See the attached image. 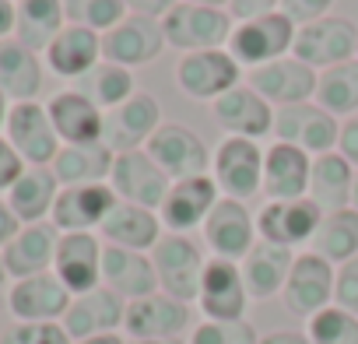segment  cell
<instances>
[{
	"label": "cell",
	"mask_w": 358,
	"mask_h": 344,
	"mask_svg": "<svg viewBox=\"0 0 358 344\" xmlns=\"http://www.w3.org/2000/svg\"><path fill=\"white\" fill-rule=\"evenodd\" d=\"M236 18L229 15V8H208V4H179L162 18V32H165V46L179 50V53H201V50H229Z\"/></svg>",
	"instance_id": "6da1fadb"
},
{
	"label": "cell",
	"mask_w": 358,
	"mask_h": 344,
	"mask_svg": "<svg viewBox=\"0 0 358 344\" xmlns=\"http://www.w3.org/2000/svg\"><path fill=\"white\" fill-rule=\"evenodd\" d=\"M211 180L218 183L222 197L253 201L264 194V148L250 137H222L211 151Z\"/></svg>",
	"instance_id": "7a4b0ae2"
},
{
	"label": "cell",
	"mask_w": 358,
	"mask_h": 344,
	"mask_svg": "<svg viewBox=\"0 0 358 344\" xmlns=\"http://www.w3.org/2000/svg\"><path fill=\"white\" fill-rule=\"evenodd\" d=\"M151 264H155V274H158V292L187 302V306L197 302L208 257L190 236L165 232L151 250Z\"/></svg>",
	"instance_id": "3957f363"
},
{
	"label": "cell",
	"mask_w": 358,
	"mask_h": 344,
	"mask_svg": "<svg viewBox=\"0 0 358 344\" xmlns=\"http://www.w3.org/2000/svg\"><path fill=\"white\" fill-rule=\"evenodd\" d=\"M144 151L158 162V169L172 183L176 180H194V176H211V151H208L204 137L179 120H165L151 134Z\"/></svg>",
	"instance_id": "277c9868"
},
{
	"label": "cell",
	"mask_w": 358,
	"mask_h": 344,
	"mask_svg": "<svg viewBox=\"0 0 358 344\" xmlns=\"http://www.w3.org/2000/svg\"><path fill=\"white\" fill-rule=\"evenodd\" d=\"M295 32L299 29L281 11L260 15V18H250V22H236L232 39H229V53L236 57V64L243 71H253V67H264V64L288 57L292 46H295Z\"/></svg>",
	"instance_id": "5b68a950"
},
{
	"label": "cell",
	"mask_w": 358,
	"mask_h": 344,
	"mask_svg": "<svg viewBox=\"0 0 358 344\" xmlns=\"http://www.w3.org/2000/svg\"><path fill=\"white\" fill-rule=\"evenodd\" d=\"M292 57L309 64L313 71H330L337 64L358 60V25L341 15H327L320 22H309L295 32Z\"/></svg>",
	"instance_id": "8992f818"
},
{
	"label": "cell",
	"mask_w": 358,
	"mask_h": 344,
	"mask_svg": "<svg viewBox=\"0 0 358 344\" xmlns=\"http://www.w3.org/2000/svg\"><path fill=\"white\" fill-rule=\"evenodd\" d=\"M243 85V67L229 50H201V53H183L176 64V88L187 99L197 102H215L225 92Z\"/></svg>",
	"instance_id": "52a82bcc"
},
{
	"label": "cell",
	"mask_w": 358,
	"mask_h": 344,
	"mask_svg": "<svg viewBox=\"0 0 358 344\" xmlns=\"http://www.w3.org/2000/svg\"><path fill=\"white\" fill-rule=\"evenodd\" d=\"M274 137L281 144H292L306 155H327L337 151L341 137V120L330 116L320 102H295L274 109Z\"/></svg>",
	"instance_id": "ba28073f"
},
{
	"label": "cell",
	"mask_w": 358,
	"mask_h": 344,
	"mask_svg": "<svg viewBox=\"0 0 358 344\" xmlns=\"http://www.w3.org/2000/svg\"><path fill=\"white\" fill-rule=\"evenodd\" d=\"M162 106L151 92L137 88L123 106L109 109L106 120H102V144L113 151V155H127V151H141L151 134L162 127Z\"/></svg>",
	"instance_id": "9c48e42d"
},
{
	"label": "cell",
	"mask_w": 358,
	"mask_h": 344,
	"mask_svg": "<svg viewBox=\"0 0 358 344\" xmlns=\"http://www.w3.org/2000/svg\"><path fill=\"white\" fill-rule=\"evenodd\" d=\"M334 264L316 257L313 250L306 253H295V264L288 271V281H285V292H281V302L292 316H302V320H313L316 313H323L327 306H334Z\"/></svg>",
	"instance_id": "30bf717a"
},
{
	"label": "cell",
	"mask_w": 358,
	"mask_h": 344,
	"mask_svg": "<svg viewBox=\"0 0 358 344\" xmlns=\"http://www.w3.org/2000/svg\"><path fill=\"white\" fill-rule=\"evenodd\" d=\"M201 232H204V246L211 250V257L236 260V264H243L246 253L260 243V236H257V215L243 201H232V197H222L215 204V211L208 215V222H204Z\"/></svg>",
	"instance_id": "8fae6325"
},
{
	"label": "cell",
	"mask_w": 358,
	"mask_h": 344,
	"mask_svg": "<svg viewBox=\"0 0 358 344\" xmlns=\"http://www.w3.org/2000/svg\"><path fill=\"white\" fill-rule=\"evenodd\" d=\"M222 201V190L211 176H194V180H176L158 208L162 229L176 236H190L194 229H204L208 215Z\"/></svg>",
	"instance_id": "7c38bea8"
},
{
	"label": "cell",
	"mask_w": 358,
	"mask_h": 344,
	"mask_svg": "<svg viewBox=\"0 0 358 344\" xmlns=\"http://www.w3.org/2000/svg\"><path fill=\"white\" fill-rule=\"evenodd\" d=\"M109 187L120 201L127 204H141L148 211H158L172 180L158 169V162L141 148V151H127V155H116L113 162V176H109Z\"/></svg>",
	"instance_id": "4fadbf2b"
},
{
	"label": "cell",
	"mask_w": 358,
	"mask_h": 344,
	"mask_svg": "<svg viewBox=\"0 0 358 344\" xmlns=\"http://www.w3.org/2000/svg\"><path fill=\"white\" fill-rule=\"evenodd\" d=\"M316 81H320V71H313L309 64L295 60L292 53L274 60V64H264V67H253L246 85L267 99L274 109L281 106H295V102H313L316 99Z\"/></svg>",
	"instance_id": "5bb4252c"
},
{
	"label": "cell",
	"mask_w": 358,
	"mask_h": 344,
	"mask_svg": "<svg viewBox=\"0 0 358 344\" xmlns=\"http://www.w3.org/2000/svg\"><path fill=\"white\" fill-rule=\"evenodd\" d=\"M4 137L25 158V165H53V158L64 148L43 102H15L8 113Z\"/></svg>",
	"instance_id": "9a60e30c"
},
{
	"label": "cell",
	"mask_w": 358,
	"mask_h": 344,
	"mask_svg": "<svg viewBox=\"0 0 358 344\" xmlns=\"http://www.w3.org/2000/svg\"><path fill=\"white\" fill-rule=\"evenodd\" d=\"M320 218H323V211L309 197H299V201H267L257 211V236L264 243L295 250V246L313 243V236L320 229Z\"/></svg>",
	"instance_id": "2e32d148"
},
{
	"label": "cell",
	"mask_w": 358,
	"mask_h": 344,
	"mask_svg": "<svg viewBox=\"0 0 358 344\" xmlns=\"http://www.w3.org/2000/svg\"><path fill=\"white\" fill-rule=\"evenodd\" d=\"M197 306H201L204 320H246L250 292L243 281V267L236 260L208 257Z\"/></svg>",
	"instance_id": "e0dca14e"
},
{
	"label": "cell",
	"mask_w": 358,
	"mask_h": 344,
	"mask_svg": "<svg viewBox=\"0 0 358 344\" xmlns=\"http://www.w3.org/2000/svg\"><path fill=\"white\" fill-rule=\"evenodd\" d=\"M211 120L218 123V130L225 137L264 141L267 134H274V106L267 99H260L250 85H236L232 92L215 99L211 102Z\"/></svg>",
	"instance_id": "ac0fdd59"
},
{
	"label": "cell",
	"mask_w": 358,
	"mask_h": 344,
	"mask_svg": "<svg viewBox=\"0 0 358 344\" xmlns=\"http://www.w3.org/2000/svg\"><path fill=\"white\" fill-rule=\"evenodd\" d=\"M102 253L106 243L95 232H60L53 274L67 285L71 295H85L102 285Z\"/></svg>",
	"instance_id": "d6986e66"
},
{
	"label": "cell",
	"mask_w": 358,
	"mask_h": 344,
	"mask_svg": "<svg viewBox=\"0 0 358 344\" xmlns=\"http://www.w3.org/2000/svg\"><path fill=\"white\" fill-rule=\"evenodd\" d=\"M162 50H165L162 22L158 18H144V15H127L116 29H109L102 36V60L120 64L127 71L151 64Z\"/></svg>",
	"instance_id": "ffe728a7"
},
{
	"label": "cell",
	"mask_w": 358,
	"mask_h": 344,
	"mask_svg": "<svg viewBox=\"0 0 358 344\" xmlns=\"http://www.w3.org/2000/svg\"><path fill=\"white\" fill-rule=\"evenodd\" d=\"M71 299L74 295L67 292V285L53 271H46V274L15 281L8 292V309L18 323H60Z\"/></svg>",
	"instance_id": "44dd1931"
},
{
	"label": "cell",
	"mask_w": 358,
	"mask_h": 344,
	"mask_svg": "<svg viewBox=\"0 0 358 344\" xmlns=\"http://www.w3.org/2000/svg\"><path fill=\"white\" fill-rule=\"evenodd\" d=\"M190 327V306L179 302L165 292L144 295L127 302L123 330L130 341H162V337H179Z\"/></svg>",
	"instance_id": "7402d4cb"
},
{
	"label": "cell",
	"mask_w": 358,
	"mask_h": 344,
	"mask_svg": "<svg viewBox=\"0 0 358 344\" xmlns=\"http://www.w3.org/2000/svg\"><path fill=\"white\" fill-rule=\"evenodd\" d=\"M123 316H127V302L106 285H99L85 295H74L60 323L71 334V341H85L99 334H120Z\"/></svg>",
	"instance_id": "603a6c76"
},
{
	"label": "cell",
	"mask_w": 358,
	"mask_h": 344,
	"mask_svg": "<svg viewBox=\"0 0 358 344\" xmlns=\"http://www.w3.org/2000/svg\"><path fill=\"white\" fill-rule=\"evenodd\" d=\"M116 194L109 183H92V187H60V197L53 204L50 222L60 232H95L102 229L106 215L116 208Z\"/></svg>",
	"instance_id": "cb8c5ba5"
},
{
	"label": "cell",
	"mask_w": 358,
	"mask_h": 344,
	"mask_svg": "<svg viewBox=\"0 0 358 344\" xmlns=\"http://www.w3.org/2000/svg\"><path fill=\"white\" fill-rule=\"evenodd\" d=\"M313 155L274 141L264 148V197L267 201H299L309 197Z\"/></svg>",
	"instance_id": "d4e9b609"
},
{
	"label": "cell",
	"mask_w": 358,
	"mask_h": 344,
	"mask_svg": "<svg viewBox=\"0 0 358 344\" xmlns=\"http://www.w3.org/2000/svg\"><path fill=\"white\" fill-rule=\"evenodd\" d=\"M57 243H60V229L53 222H39V225H22L18 236L0 250L8 267V278L22 281V278H36L53 271V257H57Z\"/></svg>",
	"instance_id": "484cf974"
},
{
	"label": "cell",
	"mask_w": 358,
	"mask_h": 344,
	"mask_svg": "<svg viewBox=\"0 0 358 344\" xmlns=\"http://www.w3.org/2000/svg\"><path fill=\"white\" fill-rule=\"evenodd\" d=\"M46 113L53 120V130H57L60 144H95V141H102L106 113L92 99H85L81 92H74V88L57 92L46 102Z\"/></svg>",
	"instance_id": "4316f807"
},
{
	"label": "cell",
	"mask_w": 358,
	"mask_h": 344,
	"mask_svg": "<svg viewBox=\"0 0 358 344\" xmlns=\"http://www.w3.org/2000/svg\"><path fill=\"white\" fill-rule=\"evenodd\" d=\"M102 285L109 292H116L123 302L155 295L158 292V274H155L151 253L106 246V253H102Z\"/></svg>",
	"instance_id": "83f0119b"
},
{
	"label": "cell",
	"mask_w": 358,
	"mask_h": 344,
	"mask_svg": "<svg viewBox=\"0 0 358 344\" xmlns=\"http://www.w3.org/2000/svg\"><path fill=\"white\" fill-rule=\"evenodd\" d=\"M99 236L106 239V246L151 253L155 243H158L165 232H162V218H158V211H148V208H141V204L116 201V208L106 215Z\"/></svg>",
	"instance_id": "f1b7e54d"
},
{
	"label": "cell",
	"mask_w": 358,
	"mask_h": 344,
	"mask_svg": "<svg viewBox=\"0 0 358 344\" xmlns=\"http://www.w3.org/2000/svg\"><path fill=\"white\" fill-rule=\"evenodd\" d=\"M43 64H46L57 78L78 81V78H85L95 64H102V36L92 32V29H81V25H67V29L50 43V50L43 53Z\"/></svg>",
	"instance_id": "f546056e"
},
{
	"label": "cell",
	"mask_w": 358,
	"mask_h": 344,
	"mask_svg": "<svg viewBox=\"0 0 358 344\" xmlns=\"http://www.w3.org/2000/svg\"><path fill=\"white\" fill-rule=\"evenodd\" d=\"M57 197H60V180L53 176L50 165H29V169L22 172V180L4 194L8 208L15 211V218H18L22 225L50 222Z\"/></svg>",
	"instance_id": "4dcf8cb0"
},
{
	"label": "cell",
	"mask_w": 358,
	"mask_h": 344,
	"mask_svg": "<svg viewBox=\"0 0 358 344\" xmlns=\"http://www.w3.org/2000/svg\"><path fill=\"white\" fill-rule=\"evenodd\" d=\"M292 264H295V250H285V246H274V243H264V239H260V243L246 253V260L239 264L250 299H253V302H267V299L281 295Z\"/></svg>",
	"instance_id": "1f68e13d"
},
{
	"label": "cell",
	"mask_w": 358,
	"mask_h": 344,
	"mask_svg": "<svg viewBox=\"0 0 358 344\" xmlns=\"http://www.w3.org/2000/svg\"><path fill=\"white\" fill-rule=\"evenodd\" d=\"M355 176L358 169L341 155V151H327L313 158V176H309V201L330 215L341 208H351V190H355Z\"/></svg>",
	"instance_id": "d6a6232c"
},
{
	"label": "cell",
	"mask_w": 358,
	"mask_h": 344,
	"mask_svg": "<svg viewBox=\"0 0 358 344\" xmlns=\"http://www.w3.org/2000/svg\"><path fill=\"white\" fill-rule=\"evenodd\" d=\"M46 64L36 50L22 46L15 36L0 43V88L11 102H36L46 81Z\"/></svg>",
	"instance_id": "836d02e7"
},
{
	"label": "cell",
	"mask_w": 358,
	"mask_h": 344,
	"mask_svg": "<svg viewBox=\"0 0 358 344\" xmlns=\"http://www.w3.org/2000/svg\"><path fill=\"white\" fill-rule=\"evenodd\" d=\"M116 155L95 141V144H64L60 155L53 158V176L60 187H92V183H109Z\"/></svg>",
	"instance_id": "e575fe53"
},
{
	"label": "cell",
	"mask_w": 358,
	"mask_h": 344,
	"mask_svg": "<svg viewBox=\"0 0 358 344\" xmlns=\"http://www.w3.org/2000/svg\"><path fill=\"white\" fill-rule=\"evenodd\" d=\"M64 29H67L64 0H18L15 4V39L22 46L46 53Z\"/></svg>",
	"instance_id": "d590c367"
},
{
	"label": "cell",
	"mask_w": 358,
	"mask_h": 344,
	"mask_svg": "<svg viewBox=\"0 0 358 344\" xmlns=\"http://www.w3.org/2000/svg\"><path fill=\"white\" fill-rule=\"evenodd\" d=\"M309 250L316 257L330 260L334 267H341L344 260L358 257V211L355 208H341V211L323 215Z\"/></svg>",
	"instance_id": "8d00e7d4"
},
{
	"label": "cell",
	"mask_w": 358,
	"mask_h": 344,
	"mask_svg": "<svg viewBox=\"0 0 358 344\" xmlns=\"http://www.w3.org/2000/svg\"><path fill=\"white\" fill-rule=\"evenodd\" d=\"M71 88H74V92H81L85 99H92L102 113H109V109L123 106V102L137 92V81H134V71H127V67H120V64L102 60V64H95L85 78H78Z\"/></svg>",
	"instance_id": "74e56055"
},
{
	"label": "cell",
	"mask_w": 358,
	"mask_h": 344,
	"mask_svg": "<svg viewBox=\"0 0 358 344\" xmlns=\"http://www.w3.org/2000/svg\"><path fill=\"white\" fill-rule=\"evenodd\" d=\"M313 102H320L337 120L358 116V60H348V64H337L330 71H320Z\"/></svg>",
	"instance_id": "f35d334b"
},
{
	"label": "cell",
	"mask_w": 358,
	"mask_h": 344,
	"mask_svg": "<svg viewBox=\"0 0 358 344\" xmlns=\"http://www.w3.org/2000/svg\"><path fill=\"white\" fill-rule=\"evenodd\" d=\"M64 15H67V25H81V29L106 36L130 11H127L123 0H64Z\"/></svg>",
	"instance_id": "ab89813d"
},
{
	"label": "cell",
	"mask_w": 358,
	"mask_h": 344,
	"mask_svg": "<svg viewBox=\"0 0 358 344\" xmlns=\"http://www.w3.org/2000/svg\"><path fill=\"white\" fill-rule=\"evenodd\" d=\"M306 334L313 344H358V316L341 306H327L306 320Z\"/></svg>",
	"instance_id": "60d3db41"
},
{
	"label": "cell",
	"mask_w": 358,
	"mask_h": 344,
	"mask_svg": "<svg viewBox=\"0 0 358 344\" xmlns=\"http://www.w3.org/2000/svg\"><path fill=\"white\" fill-rule=\"evenodd\" d=\"M190 344H260V334L250 320H204L194 327Z\"/></svg>",
	"instance_id": "b9f144b4"
},
{
	"label": "cell",
	"mask_w": 358,
	"mask_h": 344,
	"mask_svg": "<svg viewBox=\"0 0 358 344\" xmlns=\"http://www.w3.org/2000/svg\"><path fill=\"white\" fill-rule=\"evenodd\" d=\"M0 344H74L64 323H11Z\"/></svg>",
	"instance_id": "7bdbcfd3"
},
{
	"label": "cell",
	"mask_w": 358,
	"mask_h": 344,
	"mask_svg": "<svg viewBox=\"0 0 358 344\" xmlns=\"http://www.w3.org/2000/svg\"><path fill=\"white\" fill-rule=\"evenodd\" d=\"M334 306L348 309L358 316V257L344 260L337 267V278H334Z\"/></svg>",
	"instance_id": "ee69618b"
},
{
	"label": "cell",
	"mask_w": 358,
	"mask_h": 344,
	"mask_svg": "<svg viewBox=\"0 0 358 344\" xmlns=\"http://www.w3.org/2000/svg\"><path fill=\"white\" fill-rule=\"evenodd\" d=\"M330 8H334V0H281V15H285L295 29L327 18Z\"/></svg>",
	"instance_id": "f6af8a7d"
},
{
	"label": "cell",
	"mask_w": 358,
	"mask_h": 344,
	"mask_svg": "<svg viewBox=\"0 0 358 344\" xmlns=\"http://www.w3.org/2000/svg\"><path fill=\"white\" fill-rule=\"evenodd\" d=\"M25 158L15 151V144L0 134V194H8L18 180H22V172H25Z\"/></svg>",
	"instance_id": "bcb514c9"
},
{
	"label": "cell",
	"mask_w": 358,
	"mask_h": 344,
	"mask_svg": "<svg viewBox=\"0 0 358 344\" xmlns=\"http://www.w3.org/2000/svg\"><path fill=\"white\" fill-rule=\"evenodd\" d=\"M281 11V0H229V15L236 22H250L260 15H274Z\"/></svg>",
	"instance_id": "7dc6e473"
},
{
	"label": "cell",
	"mask_w": 358,
	"mask_h": 344,
	"mask_svg": "<svg viewBox=\"0 0 358 344\" xmlns=\"http://www.w3.org/2000/svg\"><path fill=\"white\" fill-rule=\"evenodd\" d=\"M337 151L358 169V116L341 123V137H337Z\"/></svg>",
	"instance_id": "c3c4849f"
},
{
	"label": "cell",
	"mask_w": 358,
	"mask_h": 344,
	"mask_svg": "<svg viewBox=\"0 0 358 344\" xmlns=\"http://www.w3.org/2000/svg\"><path fill=\"white\" fill-rule=\"evenodd\" d=\"M123 4H127L130 15H144V18H158L162 22L179 4V0H123Z\"/></svg>",
	"instance_id": "681fc988"
},
{
	"label": "cell",
	"mask_w": 358,
	"mask_h": 344,
	"mask_svg": "<svg viewBox=\"0 0 358 344\" xmlns=\"http://www.w3.org/2000/svg\"><path fill=\"white\" fill-rule=\"evenodd\" d=\"M18 229H22V222L15 218V211L8 208V201L0 197V250H4V246L18 236Z\"/></svg>",
	"instance_id": "f907efd6"
},
{
	"label": "cell",
	"mask_w": 358,
	"mask_h": 344,
	"mask_svg": "<svg viewBox=\"0 0 358 344\" xmlns=\"http://www.w3.org/2000/svg\"><path fill=\"white\" fill-rule=\"evenodd\" d=\"M260 344H313L306 330H274V334H264Z\"/></svg>",
	"instance_id": "816d5d0a"
},
{
	"label": "cell",
	"mask_w": 358,
	"mask_h": 344,
	"mask_svg": "<svg viewBox=\"0 0 358 344\" xmlns=\"http://www.w3.org/2000/svg\"><path fill=\"white\" fill-rule=\"evenodd\" d=\"M15 36V0H0V43Z\"/></svg>",
	"instance_id": "f5cc1de1"
},
{
	"label": "cell",
	"mask_w": 358,
	"mask_h": 344,
	"mask_svg": "<svg viewBox=\"0 0 358 344\" xmlns=\"http://www.w3.org/2000/svg\"><path fill=\"white\" fill-rule=\"evenodd\" d=\"M74 344H127L120 334H99V337H85V341H74Z\"/></svg>",
	"instance_id": "db71d44e"
},
{
	"label": "cell",
	"mask_w": 358,
	"mask_h": 344,
	"mask_svg": "<svg viewBox=\"0 0 358 344\" xmlns=\"http://www.w3.org/2000/svg\"><path fill=\"white\" fill-rule=\"evenodd\" d=\"M11 99L4 95V88H0V134H4V127H8V113H11Z\"/></svg>",
	"instance_id": "11a10c76"
},
{
	"label": "cell",
	"mask_w": 358,
	"mask_h": 344,
	"mask_svg": "<svg viewBox=\"0 0 358 344\" xmlns=\"http://www.w3.org/2000/svg\"><path fill=\"white\" fill-rule=\"evenodd\" d=\"M127 344H190L183 337H162V341H127Z\"/></svg>",
	"instance_id": "9f6ffc18"
},
{
	"label": "cell",
	"mask_w": 358,
	"mask_h": 344,
	"mask_svg": "<svg viewBox=\"0 0 358 344\" xmlns=\"http://www.w3.org/2000/svg\"><path fill=\"white\" fill-rule=\"evenodd\" d=\"M187 4H208V8H229V0H187Z\"/></svg>",
	"instance_id": "6f0895ef"
},
{
	"label": "cell",
	"mask_w": 358,
	"mask_h": 344,
	"mask_svg": "<svg viewBox=\"0 0 358 344\" xmlns=\"http://www.w3.org/2000/svg\"><path fill=\"white\" fill-rule=\"evenodd\" d=\"M8 285V267H4V257H0V288Z\"/></svg>",
	"instance_id": "680465c9"
},
{
	"label": "cell",
	"mask_w": 358,
	"mask_h": 344,
	"mask_svg": "<svg viewBox=\"0 0 358 344\" xmlns=\"http://www.w3.org/2000/svg\"><path fill=\"white\" fill-rule=\"evenodd\" d=\"M351 208L358 211V176H355V190H351Z\"/></svg>",
	"instance_id": "91938a15"
},
{
	"label": "cell",
	"mask_w": 358,
	"mask_h": 344,
	"mask_svg": "<svg viewBox=\"0 0 358 344\" xmlns=\"http://www.w3.org/2000/svg\"><path fill=\"white\" fill-rule=\"evenodd\" d=\"M15 4H18V0H15Z\"/></svg>",
	"instance_id": "94428289"
}]
</instances>
